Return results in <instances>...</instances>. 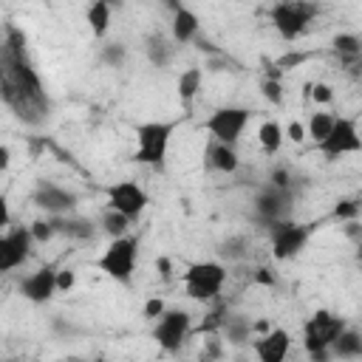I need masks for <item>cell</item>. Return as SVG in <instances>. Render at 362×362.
Wrapping results in <instances>:
<instances>
[{"instance_id": "obj_30", "label": "cell", "mask_w": 362, "mask_h": 362, "mask_svg": "<svg viewBox=\"0 0 362 362\" xmlns=\"http://www.w3.org/2000/svg\"><path fill=\"white\" fill-rule=\"evenodd\" d=\"M99 57H102L105 65H110V68H122V65L127 62V45H124V42H116V40H113V42H105Z\"/></svg>"}, {"instance_id": "obj_2", "label": "cell", "mask_w": 362, "mask_h": 362, "mask_svg": "<svg viewBox=\"0 0 362 362\" xmlns=\"http://www.w3.org/2000/svg\"><path fill=\"white\" fill-rule=\"evenodd\" d=\"M184 119H158V122H141L136 124V150H133V161L161 170L170 153V141L175 136V130L181 127Z\"/></svg>"}, {"instance_id": "obj_37", "label": "cell", "mask_w": 362, "mask_h": 362, "mask_svg": "<svg viewBox=\"0 0 362 362\" xmlns=\"http://www.w3.org/2000/svg\"><path fill=\"white\" fill-rule=\"evenodd\" d=\"M308 90H311V99L317 105H331L334 102V88L328 82H314V85H308Z\"/></svg>"}, {"instance_id": "obj_25", "label": "cell", "mask_w": 362, "mask_h": 362, "mask_svg": "<svg viewBox=\"0 0 362 362\" xmlns=\"http://www.w3.org/2000/svg\"><path fill=\"white\" fill-rule=\"evenodd\" d=\"M257 141H260V150L266 156H274V153H280V147L286 141V127L280 122H274V119H266L257 127Z\"/></svg>"}, {"instance_id": "obj_31", "label": "cell", "mask_w": 362, "mask_h": 362, "mask_svg": "<svg viewBox=\"0 0 362 362\" xmlns=\"http://www.w3.org/2000/svg\"><path fill=\"white\" fill-rule=\"evenodd\" d=\"M260 93H263V99H266L269 105H274V107H280V105L286 102V93H283V85H280V79L263 76V79H260Z\"/></svg>"}, {"instance_id": "obj_14", "label": "cell", "mask_w": 362, "mask_h": 362, "mask_svg": "<svg viewBox=\"0 0 362 362\" xmlns=\"http://www.w3.org/2000/svg\"><path fill=\"white\" fill-rule=\"evenodd\" d=\"M57 272H59V269H57L54 263H45V266H40V269L23 274L20 283H17L20 294H23L28 303H34V305L48 303V300L59 291V288H57Z\"/></svg>"}, {"instance_id": "obj_18", "label": "cell", "mask_w": 362, "mask_h": 362, "mask_svg": "<svg viewBox=\"0 0 362 362\" xmlns=\"http://www.w3.org/2000/svg\"><path fill=\"white\" fill-rule=\"evenodd\" d=\"M204 164H206L209 170H215V173L232 175V173H238V167H240V156H238L235 144L209 139V144H206V150H204Z\"/></svg>"}, {"instance_id": "obj_10", "label": "cell", "mask_w": 362, "mask_h": 362, "mask_svg": "<svg viewBox=\"0 0 362 362\" xmlns=\"http://www.w3.org/2000/svg\"><path fill=\"white\" fill-rule=\"evenodd\" d=\"M189 334H192V314L187 308H167L153 328V339L167 354H178L181 345L189 339Z\"/></svg>"}, {"instance_id": "obj_8", "label": "cell", "mask_w": 362, "mask_h": 362, "mask_svg": "<svg viewBox=\"0 0 362 362\" xmlns=\"http://www.w3.org/2000/svg\"><path fill=\"white\" fill-rule=\"evenodd\" d=\"M255 110L243 107V105H223V107H215L206 122H204V130L209 133V139H218V141H226V144H238L246 124L252 122Z\"/></svg>"}, {"instance_id": "obj_29", "label": "cell", "mask_w": 362, "mask_h": 362, "mask_svg": "<svg viewBox=\"0 0 362 362\" xmlns=\"http://www.w3.org/2000/svg\"><path fill=\"white\" fill-rule=\"evenodd\" d=\"M331 51L337 57H354V54H362V37L354 34V31H342L331 40Z\"/></svg>"}, {"instance_id": "obj_45", "label": "cell", "mask_w": 362, "mask_h": 362, "mask_svg": "<svg viewBox=\"0 0 362 362\" xmlns=\"http://www.w3.org/2000/svg\"><path fill=\"white\" fill-rule=\"evenodd\" d=\"M356 266H359V272H362V243H356Z\"/></svg>"}, {"instance_id": "obj_26", "label": "cell", "mask_w": 362, "mask_h": 362, "mask_svg": "<svg viewBox=\"0 0 362 362\" xmlns=\"http://www.w3.org/2000/svg\"><path fill=\"white\" fill-rule=\"evenodd\" d=\"M96 223H99V229H102L107 238H122V235H127V229H130V223H133V221H130L124 212H119V209L107 206Z\"/></svg>"}, {"instance_id": "obj_36", "label": "cell", "mask_w": 362, "mask_h": 362, "mask_svg": "<svg viewBox=\"0 0 362 362\" xmlns=\"http://www.w3.org/2000/svg\"><path fill=\"white\" fill-rule=\"evenodd\" d=\"M337 59H339L345 76H351L354 82L362 79V54H354V57H337Z\"/></svg>"}, {"instance_id": "obj_12", "label": "cell", "mask_w": 362, "mask_h": 362, "mask_svg": "<svg viewBox=\"0 0 362 362\" xmlns=\"http://www.w3.org/2000/svg\"><path fill=\"white\" fill-rule=\"evenodd\" d=\"M291 198H294L291 192H286V189H280L274 184H266L252 198V212H255V218L260 223L272 226V223H277L283 218H291V204H294Z\"/></svg>"}, {"instance_id": "obj_34", "label": "cell", "mask_w": 362, "mask_h": 362, "mask_svg": "<svg viewBox=\"0 0 362 362\" xmlns=\"http://www.w3.org/2000/svg\"><path fill=\"white\" fill-rule=\"evenodd\" d=\"M305 59H311V54H308V51H286L283 57H277V59H274V65L286 74V71H291V68H300Z\"/></svg>"}, {"instance_id": "obj_7", "label": "cell", "mask_w": 362, "mask_h": 362, "mask_svg": "<svg viewBox=\"0 0 362 362\" xmlns=\"http://www.w3.org/2000/svg\"><path fill=\"white\" fill-rule=\"evenodd\" d=\"M311 232H314V223H300L294 218H283L277 223L269 226V249H272V257L286 263V260H294L311 240Z\"/></svg>"}, {"instance_id": "obj_24", "label": "cell", "mask_w": 362, "mask_h": 362, "mask_svg": "<svg viewBox=\"0 0 362 362\" xmlns=\"http://www.w3.org/2000/svg\"><path fill=\"white\" fill-rule=\"evenodd\" d=\"M331 356H339V359H362V331L345 325V331L331 345Z\"/></svg>"}, {"instance_id": "obj_44", "label": "cell", "mask_w": 362, "mask_h": 362, "mask_svg": "<svg viewBox=\"0 0 362 362\" xmlns=\"http://www.w3.org/2000/svg\"><path fill=\"white\" fill-rule=\"evenodd\" d=\"M156 266H158V272H161L164 277H170V260H167V257H158Z\"/></svg>"}, {"instance_id": "obj_21", "label": "cell", "mask_w": 362, "mask_h": 362, "mask_svg": "<svg viewBox=\"0 0 362 362\" xmlns=\"http://www.w3.org/2000/svg\"><path fill=\"white\" fill-rule=\"evenodd\" d=\"M221 334L226 337L223 342H229V345H246L249 339H252V334H255V322L246 317V314H226L223 317V325H221Z\"/></svg>"}, {"instance_id": "obj_3", "label": "cell", "mask_w": 362, "mask_h": 362, "mask_svg": "<svg viewBox=\"0 0 362 362\" xmlns=\"http://www.w3.org/2000/svg\"><path fill=\"white\" fill-rule=\"evenodd\" d=\"M345 317L328 311V308H317L314 314L305 317L303 322V345L308 351L311 359H331V345L334 339L345 331Z\"/></svg>"}, {"instance_id": "obj_16", "label": "cell", "mask_w": 362, "mask_h": 362, "mask_svg": "<svg viewBox=\"0 0 362 362\" xmlns=\"http://www.w3.org/2000/svg\"><path fill=\"white\" fill-rule=\"evenodd\" d=\"M288 348H291V334L286 328H269L263 331V337L252 342V351L260 362H283L288 356Z\"/></svg>"}, {"instance_id": "obj_4", "label": "cell", "mask_w": 362, "mask_h": 362, "mask_svg": "<svg viewBox=\"0 0 362 362\" xmlns=\"http://www.w3.org/2000/svg\"><path fill=\"white\" fill-rule=\"evenodd\" d=\"M317 14H320V6L314 0H277L269 8V23L286 42H294L308 31Z\"/></svg>"}, {"instance_id": "obj_19", "label": "cell", "mask_w": 362, "mask_h": 362, "mask_svg": "<svg viewBox=\"0 0 362 362\" xmlns=\"http://www.w3.org/2000/svg\"><path fill=\"white\" fill-rule=\"evenodd\" d=\"M201 34V20L192 8L181 6L173 11V23H170V37L178 42V45H189L195 42V37Z\"/></svg>"}, {"instance_id": "obj_17", "label": "cell", "mask_w": 362, "mask_h": 362, "mask_svg": "<svg viewBox=\"0 0 362 362\" xmlns=\"http://www.w3.org/2000/svg\"><path fill=\"white\" fill-rule=\"evenodd\" d=\"M57 235L68 238V240H93L96 232H99V223H93L90 218H82V215H74V212H65V215H48Z\"/></svg>"}, {"instance_id": "obj_22", "label": "cell", "mask_w": 362, "mask_h": 362, "mask_svg": "<svg viewBox=\"0 0 362 362\" xmlns=\"http://www.w3.org/2000/svg\"><path fill=\"white\" fill-rule=\"evenodd\" d=\"M201 85H204V71L198 68V65H189V68H184L181 74H178V79H175V93H178V99H181V105L189 110V105L195 102V96L201 93Z\"/></svg>"}, {"instance_id": "obj_43", "label": "cell", "mask_w": 362, "mask_h": 362, "mask_svg": "<svg viewBox=\"0 0 362 362\" xmlns=\"http://www.w3.org/2000/svg\"><path fill=\"white\" fill-rule=\"evenodd\" d=\"M8 164H11V150L3 144L0 147V170H8Z\"/></svg>"}, {"instance_id": "obj_40", "label": "cell", "mask_w": 362, "mask_h": 362, "mask_svg": "<svg viewBox=\"0 0 362 362\" xmlns=\"http://www.w3.org/2000/svg\"><path fill=\"white\" fill-rule=\"evenodd\" d=\"M286 139L294 141V144H303V141L308 139L305 124H300V122H288V124H286Z\"/></svg>"}, {"instance_id": "obj_13", "label": "cell", "mask_w": 362, "mask_h": 362, "mask_svg": "<svg viewBox=\"0 0 362 362\" xmlns=\"http://www.w3.org/2000/svg\"><path fill=\"white\" fill-rule=\"evenodd\" d=\"M150 198L139 181H116L107 187V206L124 212L130 221H139L141 212L147 209Z\"/></svg>"}, {"instance_id": "obj_28", "label": "cell", "mask_w": 362, "mask_h": 362, "mask_svg": "<svg viewBox=\"0 0 362 362\" xmlns=\"http://www.w3.org/2000/svg\"><path fill=\"white\" fill-rule=\"evenodd\" d=\"M334 122H337V116H331V113H325V110H314V113L308 116V122H305V133H308V139H311L314 144L322 141V139L331 133Z\"/></svg>"}, {"instance_id": "obj_38", "label": "cell", "mask_w": 362, "mask_h": 362, "mask_svg": "<svg viewBox=\"0 0 362 362\" xmlns=\"http://www.w3.org/2000/svg\"><path fill=\"white\" fill-rule=\"evenodd\" d=\"M252 280H255L257 286L274 288V286H277V272H274V269H269V266H257V269H255V274H252Z\"/></svg>"}, {"instance_id": "obj_46", "label": "cell", "mask_w": 362, "mask_h": 362, "mask_svg": "<svg viewBox=\"0 0 362 362\" xmlns=\"http://www.w3.org/2000/svg\"><path fill=\"white\" fill-rule=\"evenodd\" d=\"M102 3H110V6H119L122 0H102Z\"/></svg>"}, {"instance_id": "obj_32", "label": "cell", "mask_w": 362, "mask_h": 362, "mask_svg": "<svg viewBox=\"0 0 362 362\" xmlns=\"http://www.w3.org/2000/svg\"><path fill=\"white\" fill-rule=\"evenodd\" d=\"M362 215V198H339L337 206H334V218L337 221H354Z\"/></svg>"}, {"instance_id": "obj_41", "label": "cell", "mask_w": 362, "mask_h": 362, "mask_svg": "<svg viewBox=\"0 0 362 362\" xmlns=\"http://www.w3.org/2000/svg\"><path fill=\"white\" fill-rule=\"evenodd\" d=\"M76 286V272L74 269H59L57 272V288L59 291H71Z\"/></svg>"}, {"instance_id": "obj_23", "label": "cell", "mask_w": 362, "mask_h": 362, "mask_svg": "<svg viewBox=\"0 0 362 362\" xmlns=\"http://www.w3.org/2000/svg\"><path fill=\"white\" fill-rule=\"evenodd\" d=\"M110 20H113V6L110 3H102V0H93L85 11V23L90 28V34L96 40H105L107 31H110Z\"/></svg>"}, {"instance_id": "obj_9", "label": "cell", "mask_w": 362, "mask_h": 362, "mask_svg": "<svg viewBox=\"0 0 362 362\" xmlns=\"http://www.w3.org/2000/svg\"><path fill=\"white\" fill-rule=\"evenodd\" d=\"M328 161L334 158H342V156H354V153H362V130H359V122L354 116H337L331 133L314 144Z\"/></svg>"}, {"instance_id": "obj_35", "label": "cell", "mask_w": 362, "mask_h": 362, "mask_svg": "<svg viewBox=\"0 0 362 362\" xmlns=\"http://www.w3.org/2000/svg\"><path fill=\"white\" fill-rule=\"evenodd\" d=\"M269 184H274V187H280V189H286V192L294 195V175L288 173V167H274L269 173Z\"/></svg>"}, {"instance_id": "obj_33", "label": "cell", "mask_w": 362, "mask_h": 362, "mask_svg": "<svg viewBox=\"0 0 362 362\" xmlns=\"http://www.w3.org/2000/svg\"><path fill=\"white\" fill-rule=\"evenodd\" d=\"M28 226H31V235H34V240H37V243H48L51 238H57V229H54V223H51V218H48V215H45V218L31 221Z\"/></svg>"}, {"instance_id": "obj_15", "label": "cell", "mask_w": 362, "mask_h": 362, "mask_svg": "<svg viewBox=\"0 0 362 362\" xmlns=\"http://www.w3.org/2000/svg\"><path fill=\"white\" fill-rule=\"evenodd\" d=\"M31 201L40 209H45V215H65V212H74L79 198H76V192H71L54 181H40L31 192Z\"/></svg>"}, {"instance_id": "obj_5", "label": "cell", "mask_w": 362, "mask_h": 362, "mask_svg": "<svg viewBox=\"0 0 362 362\" xmlns=\"http://www.w3.org/2000/svg\"><path fill=\"white\" fill-rule=\"evenodd\" d=\"M184 280V294L198 303H212L223 291L226 283V266L221 260H195L187 266L181 274Z\"/></svg>"}, {"instance_id": "obj_11", "label": "cell", "mask_w": 362, "mask_h": 362, "mask_svg": "<svg viewBox=\"0 0 362 362\" xmlns=\"http://www.w3.org/2000/svg\"><path fill=\"white\" fill-rule=\"evenodd\" d=\"M34 243L37 240L31 235V226H8L0 238V272L11 274L14 269H20L31 257Z\"/></svg>"}, {"instance_id": "obj_6", "label": "cell", "mask_w": 362, "mask_h": 362, "mask_svg": "<svg viewBox=\"0 0 362 362\" xmlns=\"http://www.w3.org/2000/svg\"><path fill=\"white\" fill-rule=\"evenodd\" d=\"M136 263H139V238L133 235H122V238H110L107 249L99 255L96 266L105 277L127 286L133 280V272H136Z\"/></svg>"}, {"instance_id": "obj_42", "label": "cell", "mask_w": 362, "mask_h": 362, "mask_svg": "<svg viewBox=\"0 0 362 362\" xmlns=\"http://www.w3.org/2000/svg\"><path fill=\"white\" fill-rule=\"evenodd\" d=\"M342 229H345V235H348L354 243H362V223H359L356 218H354V221H345Z\"/></svg>"}, {"instance_id": "obj_27", "label": "cell", "mask_w": 362, "mask_h": 362, "mask_svg": "<svg viewBox=\"0 0 362 362\" xmlns=\"http://www.w3.org/2000/svg\"><path fill=\"white\" fill-rule=\"evenodd\" d=\"M218 255L226 263H240L249 257V238L246 235H229L226 240L218 243Z\"/></svg>"}, {"instance_id": "obj_1", "label": "cell", "mask_w": 362, "mask_h": 362, "mask_svg": "<svg viewBox=\"0 0 362 362\" xmlns=\"http://www.w3.org/2000/svg\"><path fill=\"white\" fill-rule=\"evenodd\" d=\"M0 96L3 105L25 124L40 127L51 116V99L37 68L25 51V34L17 25H6L0 45Z\"/></svg>"}, {"instance_id": "obj_20", "label": "cell", "mask_w": 362, "mask_h": 362, "mask_svg": "<svg viewBox=\"0 0 362 362\" xmlns=\"http://www.w3.org/2000/svg\"><path fill=\"white\" fill-rule=\"evenodd\" d=\"M175 48H178V42L161 31H150L144 37V54H147L150 65H156V68H167L175 57Z\"/></svg>"}, {"instance_id": "obj_39", "label": "cell", "mask_w": 362, "mask_h": 362, "mask_svg": "<svg viewBox=\"0 0 362 362\" xmlns=\"http://www.w3.org/2000/svg\"><path fill=\"white\" fill-rule=\"evenodd\" d=\"M164 311H167V303H164L161 297H150V300H144V317H147V320L156 322Z\"/></svg>"}]
</instances>
